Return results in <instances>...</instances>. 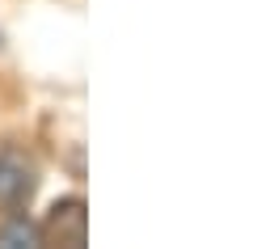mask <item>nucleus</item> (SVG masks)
Listing matches in <instances>:
<instances>
[{
	"mask_svg": "<svg viewBox=\"0 0 253 249\" xmlns=\"http://www.w3.org/2000/svg\"><path fill=\"white\" fill-rule=\"evenodd\" d=\"M0 245H9V249H17V245H26V249L46 245L42 241V224H30L26 215H13V220L0 228Z\"/></svg>",
	"mask_w": 253,
	"mask_h": 249,
	"instance_id": "7ed1b4c3",
	"label": "nucleus"
},
{
	"mask_svg": "<svg viewBox=\"0 0 253 249\" xmlns=\"http://www.w3.org/2000/svg\"><path fill=\"white\" fill-rule=\"evenodd\" d=\"M38 190V165L21 148H0V207L21 211Z\"/></svg>",
	"mask_w": 253,
	"mask_h": 249,
	"instance_id": "f257e3e1",
	"label": "nucleus"
},
{
	"mask_svg": "<svg viewBox=\"0 0 253 249\" xmlns=\"http://www.w3.org/2000/svg\"><path fill=\"white\" fill-rule=\"evenodd\" d=\"M42 241H59V245H84L89 241V211L84 199H59L51 215L42 220Z\"/></svg>",
	"mask_w": 253,
	"mask_h": 249,
	"instance_id": "f03ea898",
	"label": "nucleus"
}]
</instances>
